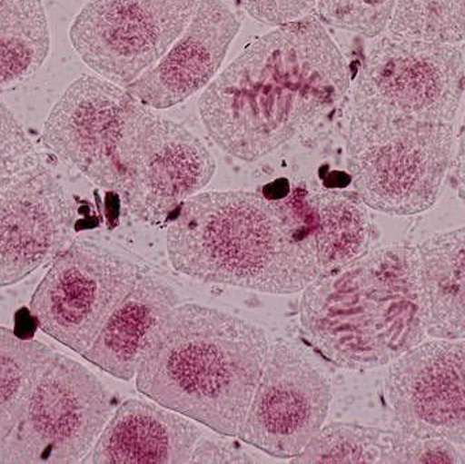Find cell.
Instances as JSON below:
<instances>
[{
    "mask_svg": "<svg viewBox=\"0 0 465 464\" xmlns=\"http://www.w3.org/2000/svg\"><path fill=\"white\" fill-rule=\"evenodd\" d=\"M398 0H320L317 14L322 24L369 38L390 26Z\"/></svg>",
    "mask_w": 465,
    "mask_h": 464,
    "instance_id": "d4e9b609",
    "label": "cell"
},
{
    "mask_svg": "<svg viewBox=\"0 0 465 464\" xmlns=\"http://www.w3.org/2000/svg\"><path fill=\"white\" fill-rule=\"evenodd\" d=\"M172 266L193 280L270 294L303 291L317 278L300 191H207L188 199L166 234Z\"/></svg>",
    "mask_w": 465,
    "mask_h": 464,
    "instance_id": "7a4b0ae2",
    "label": "cell"
},
{
    "mask_svg": "<svg viewBox=\"0 0 465 464\" xmlns=\"http://www.w3.org/2000/svg\"><path fill=\"white\" fill-rule=\"evenodd\" d=\"M406 433L357 424L322 427L292 463L404 464Z\"/></svg>",
    "mask_w": 465,
    "mask_h": 464,
    "instance_id": "ffe728a7",
    "label": "cell"
},
{
    "mask_svg": "<svg viewBox=\"0 0 465 464\" xmlns=\"http://www.w3.org/2000/svg\"><path fill=\"white\" fill-rule=\"evenodd\" d=\"M254 21L265 25L290 24L311 16L320 0H232Z\"/></svg>",
    "mask_w": 465,
    "mask_h": 464,
    "instance_id": "484cf974",
    "label": "cell"
},
{
    "mask_svg": "<svg viewBox=\"0 0 465 464\" xmlns=\"http://www.w3.org/2000/svg\"><path fill=\"white\" fill-rule=\"evenodd\" d=\"M256 324L198 304L177 305L135 376L153 402L228 438H238L267 361Z\"/></svg>",
    "mask_w": 465,
    "mask_h": 464,
    "instance_id": "277c9868",
    "label": "cell"
},
{
    "mask_svg": "<svg viewBox=\"0 0 465 464\" xmlns=\"http://www.w3.org/2000/svg\"><path fill=\"white\" fill-rule=\"evenodd\" d=\"M146 270L97 242L74 240L35 289L30 312L41 331L82 356Z\"/></svg>",
    "mask_w": 465,
    "mask_h": 464,
    "instance_id": "52a82bcc",
    "label": "cell"
},
{
    "mask_svg": "<svg viewBox=\"0 0 465 464\" xmlns=\"http://www.w3.org/2000/svg\"><path fill=\"white\" fill-rule=\"evenodd\" d=\"M199 2L90 0L71 25V44L98 75L125 87L169 51Z\"/></svg>",
    "mask_w": 465,
    "mask_h": 464,
    "instance_id": "30bf717a",
    "label": "cell"
},
{
    "mask_svg": "<svg viewBox=\"0 0 465 464\" xmlns=\"http://www.w3.org/2000/svg\"><path fill=\"white\" fill-rule=\"evenodd\" d=\"M138 105L127 87L82 75L52 108L44 143L98 187L120 193L123 149Z\"/></svg>",
    "mask_w": 465,
    "mask_h": 464,
    "instance_id": "7c38bea8",
    "label": "cell"
},
{
    "mask_svg": "<svg viewBox=\"0 0 465 464\" xmlns=\"http://www.w3.org/2000/svg\"><path fill=\"white\" fill-rule=\"evenodd\" d=\"M49 52L51 32L44 8L0 24V92L35 75Z\"/></svg>",
    "mask_w": 465,
    "mask_h": 464,
    "instance_id": "7402d4cb",
    "label": "cell"
},
{
    "mask_svg": "<svg viewBox=\"0 0 465 464\" xmlns=\"http://www.w3.org/2000/svg\"><path fill=\"white\" fill-rule=\"evenodd\" d=\"M228 438V436H225ZM204 438L202 436L193 449L190 463L221 464V463H268L262 455L254 454L232 439Z\"/></svg>",
    "mask_w": 465,
    "mask_h": 464,
    "instance_id": "4316f807",
    "label": "cell"
},
{
    "mask_svg": "<svg viewBox=\"0 0 465 464\" xmlns=\"http://www.w3.org/2000/svg\"><path fill=\"white\" fill-rule=\"evenodd\" d=\"M74 228L73 201L48 169L11 188L0 198V288L54 262L74 242Z\"/></svg>",
    "mask_w": 465,
    "mask_h": 464,
    "instance_id": "5bb4252c",
    "label": "cell"
},
{
    "mask_svg": "<svg viewBox=\"0 0 465 464\" xmlns=\"http://www.w3.org/2000/svg\"><path fill=\"white\" fill-rule=\"evenodd\" d=\"M301 326L312 346L338 367H384L429 338L428 299L418 247L369 251L303 289Z\"/></svg>",
    "mask_w": 465,
    "mask_h": 464,
    "instance_id": "3957f363",
    "label": "cell"
},
{
    "mask_svg": "<svg viewBox=\"0 0 465 464\" xmlns=\"http://www.w3.org/2000/svg\"><path fill=\"white\" fill-rule=\"evenodd\" d=\"M44 8L43 0H0V24Z\"/></svg>",
    "mask_w": 465,
    "mask_h": 464,
    "instance_id": "f546056e",
    "label": "cell"
},
{
    "mask_svg": "<svg viewBox=\"0 0 465 464\" xmlns=\"http://www.w3.org/2000/svg\"><path fill=\"white\" fill-rule=\"evenodd\" d=\"M464 97L465 64L458 46L380 37L350 84L346 149L406 125L453 124Z\"/></svg>",
    "mask_w": 465,
    "mask_h": 464,
    "instance_id": "5b68a950",
    "label": "cell"
},
{
    "mask_svg": "<svg viewBox=\"0 0 465 464\" xmlns=\"http://www.w3.org/2000/svg\"><path fill=\"white\" fill-rule=\"evenodd\" d=\"M112 416L103 381L75 360L54 351L24 410L0 441V463L84 462Z\"/></svg>",
    "mask_w": 465,
    "mask_h": 464,
    "instance_id": "8992f818",
    "label": "cell"
},
{
    "mask_svg": "<svg viewBox=\"0 0 465 464\" xmlns=\"http://www.w3.org/2000/svg\"><path fill=\"white\" fill-rule=\"evenodd\" d=\"M428 299L429 338L465 340V226L418 245Z\"/></svg>",
    "mask_w": 465,
    "mask_h": 464,
    "instance_id": "d6986e66",
    "label": "cell"
},
{
    "mask_svg": "<svg viewBox=\"0 0 465 464\" xmlns=\"http://www.w3.org/2000/svg\"><path fill=\"white\" fill-rule=\"evenodd\" d=\"M350 84L346 57L311 15L249 44L206 87L199 114L220 149L252 163L327 123Z\"/></svg>",
    "mask_w": 465,
    "mask_h": 464,
    "instance_id": "6da1fadb",
    "label": "cell"
},
{
    "mask_svg": "<svg viewBox=\"0 0 465 464\" xmlns=\"http://www.w3.org/2000/svg\"><path fill=\"white\" fill-rule=\"evenodd\" d=\"M330 376L300 345H270L262 378L238 438L279 459H294L324 427Z\"/></svg>",
    "mask_w": 465,
    "mask_h": 464,
    "instance_id": "8fae6325",
    "label": "cell"
},
{
    "mask_svg": "<svg viewBox=\"0 0 465 464\" xmlns=\"http://www.w3.org/2000/svg\"><path fill=\"white\" fill-rule=\"evenodd\" d=\"M300 210L317 278L350 266L371 251L373 221L355 191H300Z\"/></svg>",
    "mask_w": 465,
    "mask_h": 464,
    "instance_id": "ac0fdd59",
    "label": "cell"
},
{
    "mask_svg": "<svg viewBox=\"0 0 465 464\" xmlns=\"http://www.w3.org/2000/svg\"><path fill=\"white\" fill-rule=\"evenodd\" d=\"M177 305L180 299L173 286L147 269L82 357L114 378L133 380L163 321Z\"/></svg>",
    "mask_w": 465,
    "mask_h": 464,
    "instance_id": "e0dca14e",
    "label": "cell"
},
{
    "mask_svg": "<svg viewBox=\"0 0 465 464\" xmlns=\"http://www.w3.org/2000/svg\"><path fill=\"white\" fill-rule=\"evenodd\" d=\"M453 124L395 128L347 150L354 191L369 209L395 217L428 212L452 168Z\"/></svg>",
    "mask_w": 465,
    "mask_h": 464,
    "instance_id": "9c48e42d",
    "label": "cell"
},
{
    "mask_svg": "<svg viewBox=\"0 0 465 464\" xmlns=\"http://www.w3.org/2000/svg\"><path fill=\"white\" fill-rule=\"evenodd\" d=\"M453 180L459 198L465 206V108L463 120L455 141V154H453Z\"/></svg>",
    "mask_w": 465,
    "mask_h": 464,
    "instance_id": "f1b7e54d",
    "label": "cell"
},
{
    "mask_svg": "<svg viewBox=\"0 0 465 464\" xmlns=\"http://www.w3.org/2000/svg\"><path fill=\"white\" fill-rule=\"evenodd\" d=\"M388 32L458 45L465 41V0H398Z\"/></svg>",
    "mask_w": 465,
    "mask_h": 464,
    "instance_id": "603a6c76",
    "label": "cell"
},
{
    "mask_svg": "<svg viewBox=\"0 0 465 464\" xmlns=\"http://www.w3.org/2000/svg\"><path fill=\"white\" fill-rule=\"evenodd\" d=\"M241 24V16L226 0H201L190 24L169 51L125 87L152 109L184 103L214 81Z\"/></svg>",
    "mask_w": 465,
    "mask_h": 464,
    "instance_id": "9a60e30c",
    "label": "cell"
},
{
    "mask_svg": "<svg viewBox=\"0 0 465 464\" xmlns=\"http://www.w3.org/2000/svg\"><path fill=\"white\" fill-rule=\"evenodd\" d=\"M201 428L155 402L128 400L112 414L84 463H190Z\"/></svg>",
    "mask_w": 465,
    "mask_h": 464,
    "instance_id": "2e32d148",
    "label": "cell"
},
{
    "mask_svg": "<svg viewBox=\"0 0 465 464\" xmlns=\"http://www.w3.org/2000/svg\"><path fill=\"white\" fill-rule=\"evenodd\" d=\"M41 168L40 155L26 131L0 103V198Z\"/></svg>",
    "mask_w": 465,
    "mask_h": 464,
    "instance_id": "cb8c5ba5",
    "label": "cell"
},
{
    "mask_svg": "<svg viewBox=\"0 0 465 464\" xmlns=\"http://www.w3.org/2000/svg\"><path fill=\"white\" fill-rule=\"evenodd\" d=\"M463 464L465 459L455 444L444 439L420 438L406 433L404 464Z\"/></svg>",
    "mask_w": 465,
    "mask_h": 464,
    "instance_id": "83f0119b",
    "label": "cell"
},
{
    "mask_svg": "<svg viewBox=\"0 0 465 464\" xmlns=\"http://www.w3.org/2000/svg\"><path fill=\"white\" fill-rule=\"evenodd\" d=\"M54 350L0 327V441L24 410Z\"/></svg>",
    "mask_w": 465,
    "mask_h": 464,
    "instance_id": "44dd1931",
    "label": "cell"
},
{
    "mask_svg": "<svg viewBox=\"0 0 465 464\" xmlns=\"http://www.w3.org/2000/svg\"><path fill=\"white\" fill-rule=\"evenodd\" d=\"M120 195L143 222L163 225L212 182L217 163L185 125L139 101L123 149Z\"/></svg>",
    "mask_w": 465,
    "mask_h": 464,
    "instance_id": "ba28073f",
    "label": "cell"
},
{
    "mask_svg": "<svg viewBox=\"0 0 465 464\" xmlns=\"http://www.w3.org/2000/svg\"><path fill=\"white\" fill-rule=\"evenodd\" d=\"M384 392L401 432L465 449V340L423 341L391 362Z\"/></svg>",
    "mask_w": 465,
    "mask_h": 464,
    "instance_id": "4fadbf2b",
    "label": "cell"
}]
</instances>
